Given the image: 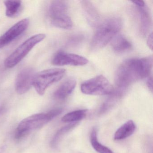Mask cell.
I'll list each match as a JSON object with an SVG mask.
<instances>
[{"mask_svg":"<svg viewBox=\"0 0 153 153\" xmlns=\"http://www.w3.org/2000/svg\"><path fill=\"white\" fill-rule=\"evenodd\" d=\"M6 7V15L9 18H16L19 16L21 8L22 1H4Z\"/></svg>","mask_w":153,"mask_h":153,"instance_id":"cell-17","label":"cell"},{"mask_svg":"<svg viewBox=\"0 0 153 153\" xmlns=\"http://www.w3.org/2000/svg\"><path fill=\"white\" fill-rule=\"evenodd\" d=\"M147 85L151 92H153V78H152V76H150L149 78L148 79L147 81Z\"/></svg>","mask_w":153,"mask_h":153,"instance_id":"cell-21","label":"cell"},{"mask_svg":"<svg viewBox=\"0 0 153 153\" xmlns=\"http://www.w3.org/2000/svg\"><path fill=\"white\" fill-rule=\"evenodd\" d=\"M81 5L86 17L92 26H98L100 24V16L94 6L89 1H81Z\"/></svg>","mask_w":153,"mask_h":153,"instance_id":"cell-12","label":"cell"},{"mask_svg":"<svg viewBox=\"0 0 153 153\" xmlns=\"http://www.w3.org/2000/svg\"><path fill=\"white\" fill-rule=\"evenodd\" d=\"M111 41L112 47L116 52H127L130 51L132 48L131 43L123 36L116 35Z\"/></svg>","mask_w":153,"mask_h":153,"instance_id":"cell-15","label":"cell"},{"mask_svg":"<svg viewBox=\"0 0 153 153\" xmlns=\"http://www.w3.org/2000/svg\"><path fill=\"white\" fill-rule=\"evenodd\" d=\"M29 20L25 19L20 20L0 36V49L7 46L21 35L28 27Z\"/></svg>","mask_w":153,"mask_h":153,"instance_id":"cell-10","label":"cell"},{"mask_svg":"<svg viewBox=\"0 0 153 153\" xmlns=\"http://www.w3.org/2000/svg\"><path fill=\"white\" fill-rule=\"evenodd\" d=\"M79 123V122H76L69 123L68 125L62 127L60 129H59L55 133L51 141V146L52 148H54L58 146V145L61 139L67 133H68L71 131L75 128L78 125Z\"/></svg>","mask_w":153,"mask_h":153,"instance_id":"cell-16","label":"cell"},{"mask_svg":"<svg viewBox=\"0 0 153 153\" xmlns=\"http://www.w3.org/2000/svg\"><path fill=\"white\" fill-rule=\"evenodd\" d=\"M136 7H145V3L143 1H132Z\"/></svg>","mask_w":153,"mask_h":153,"instance_id":"cell-23","label":"cell"},{"mask_svg":"<svg viewBox=\"0 0 153 153\" xmlns=\"http://www.w3.org/2000/svg\"><path fill=\"white\" fill-rule=\"evenodd\" d=\"M66 73L64 69L45 70L35 75L33 86L38 94L43 95L46 89L53 84L60 80Z\"/></svg>","mask_w":153,"mask_h":153,"instance_id":"cell-4","label":"cell"},{"mask_svg":"<svg viewBox=\"0 0 153 153\" xmlns=\"http://www.w3.org/2000/svg\"><path fill=\"white\" fill-rule=\"evenodd\" d=\"M90 142L93 148L99 153H114L109 148L98 141L97 139V131L95 128H94L90 134Z\"/></svg>","mask_w":153,"mask_h":153,"instance_id":"cell-19","label":"cell"},{"mask_svg":"<svg viewBox=\"0 0 153 153\" xmlns=\"http://www.w3.org/2000/svg\"><path fill=\"white\" fill-rule=\"evenodd\" d=\"M122 26V21L118 17L108 19L100 24L93 36L91 47L98 49L106 46L117 35Z\"/></svg>","mask_w":153,"mask_h":153,"instance_id":"cell-3","label":"cell"},{"mask_svg":"<svg viewBox=\"0 0 153 153\" xmlns=\"http://www.w3.org/2000/svg\"><path fill=\"white\" fill-rule=\"evenodd\" d=\"M136 128V124L133 121H128L116 130L114 138L115 140L124 139L131 136L135 131Z\"/></svg>","mask_w":153,"mask_h":153,"instance_id":"cell-14","label":"cell"},{"mask_svg":"<svg viewBox=\"0 0 153 153\" xmlns=\"http://www.w3.org/2000/svg\"><path fill=\"white\" fill-rule=\"evenodd\" d=\"M35 74L33 69L30 67L24 68L19 71L15 82V88L18 94H24L31 88Z\"/></svg>","mask_w":153,"mask_h":153,"instance_id":"cell-8","label":"cell"},{"mask_svg":"<svg viewBox=\"0 0 153 153\" xmlns=\"http://www.w3.org/2000/svg\"><path fill=\"white\" fill-rule=\"evenodd\" d=\"M88 110H79L68 113L62 118V121L64 123H72L79 122L85 118L87 114Z\"/></svg>","mask_w":153,"mask_h":153,"instance_id":"cell-18","label":"cell"},{"mask_svg":"<svg viewBox=\"0 0 153 153\" xmlns=\"http://www.w3.org/2000/svg\"><path fill=\"white\" fill-rule=\"evenodd\" d=\"M61 108L53 109L46 113L33 114L23 120L19 124L15 134L16 140H20L30 132L42 128L62 113Z\"/></svg>","mask_w":153,"mask_h":153,"instance_id":"cell-2","label":"cell"},{"mask_svg":"<svg viewBox=\"0 0 153 153\" xmlns=\"http://www.w3.org/2000/svg\"><path fill=\"white\" fill-rule=\"evenodd\" d=\"M76 85V81L75 79H68L63 82L54 92V98L59 100L66 99L74 91Z\"/></svg>","mask_w":153,"mask_h":153,"instance_id":"cell-11","label":"cell"},{"mask_svg":"<svg viewBox=\"0 0 153 153\" xmlns=\"http://www.w3.org/2000/svg\"><path fill=\"white\" fill-rule=\"evenodd\" d=\"M81 91L85 94L102 96L111 95L114 88L109 80L102 75L97 76L82 83Z\"/></svg>","mask_w":153,"mask_h":153,"instance_id":"cell-7","label":"cell"},{"mask_svg":"<svg viewBox=\"0 0 153 153\" xmlns=\"http://www.w3.org/2000/svg\"><path fill=\"white\" fill-rule=\"evenodd\" d=\"M153 66L152 56L128 59L118 68L115 74V84L124 90L131 85L150 76Z\"/></svg>","mask_w":153,"mask_h":153,"instance_id":"cell-1","label":"cell"},{"mask_svg":"<svg viewBox=\"0 0 153 153\" xmlns=\"http://www.w3.org/2000/svg\"><path fill=\"white\" fill-rule=\"evenodd\" d=\"M147 45L149 48L152 50L153 48V33H151V34L149 35L147 40Z\"/></svg>","mask_w":153,"mask_h":153,"instance_id":"cell-22","label":"cell"},{"mask_svg":"<svg viewBox=\"0 0 153 153\" xmlns=\"http://www.w3.org/2000/svg\"><path fill=\"white\" fill-rule=\"evenodd\" d=\"M84 39V36L82 35H75L69 39L68 45L70 47H76L82 42Z\"/></svg>","mask_w":153,"mask_h":153,"instance_id":"cell-20","label":"cell"},{"mask_svg":"<svg viewBox=\"0 0 153 153\" xmlns=\"http://www.w3.org/2000/svg\"><path fill=\"white\" fill-rule=\"evenodd\" d=\"M44 34H38L31 36L21 44L5 60L4 65L7 68H11L20 62L35 46L44 40Z\"/></svg>","mask_w":153,"mask_h":153,"instance_id":"cell-6","label":"cell"},{"mask_svg":"<svg viewBox=\"0 0 153 153\" xmlns=\"http://www.w3.org/2000/svg\"><path fill=\"white\" fill-rule=\"evenodd\" d=\"M4 110V107L3 106H0V114L1 113L3 112V111Z\"/></svg>","mask_w":153,"mask_h":153,"instance_id":"cell-24","label":"cell"},{"mask_svg":"<svg viewBox=\"0 0 153 153\" xmlns=\"http://www.w3.org/2000/svg\"><path fill=\"white\" fill-rule=\"evenodd\" d=\"M140 20V30L143 36L146 35L151 25V19L149 11L146 6L142 7H137Z\"/></svg>","mask_w":153,"mask_h":153,"instance_id":"cell-13","label":"cell"},{"mask_svg":"<svg viewBox=\"0 0 153 153\" xmlns=\"http://www.w3.org/2000/svg\"><path fill=\"white\" fill-rule=\"evenodd\" d=\"M88 60L85 57L77 54L59 51L54 55L52 60L53 65L58 66H81L88 63Z\"/></svg>","mask_w":153,"mask_h":153,"instance_id":"cell-9","label":"cell"},{"mask_svg":"<svg viewBox=\"0 0 153 153\" xmlns=\"http://www.w3.org/2000/svg\"><path fill=\"white\" fill-rule=\"evenodd\" d=\"M68 5L64 1H53L49 7V16L53 26L64 29H70L73 22L67 14Z\"/></svg>","mask_w":153,"mask_h":153,"instance_id":"cell-5","label":"cell"}]
</instances>
